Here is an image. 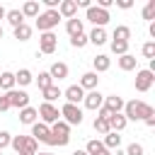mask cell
Here are the masks:
<instances>
[{"instance_id": "obj_11", "label": "cell", "mask_w": 155, "mask_h": 155, "mask_svg": "<svg viewBox=\"0 0 155 155\" xmlns=\"http://www.w3.org/2000/svg\"><path fill=\"white\" fill-rule=\"evenodd\" d=\"M82 104H85V109H92V111H97V109L104 104V94H102L99 90H92V92H87V94H85Z\"/></svg>"}, {"instance_id": "obj_25", "label": "cell", "mask_w": 155, "mask_h": 155, "mask_svg": "<svg viewBox=\"0 0 155 155\" xmlns=\"http://www.w3.org/2000/svg\"><path fill=\"white\" fill-rule=\"evenodd\" d=\"M65 31H68L70 36H78V34H82V19H78V17H73V19H65Z\"/></svg>"}, {"instance_id": "obj_6", "label": "cell", "mask_w": 155, "mask_h": 155, "mask_svg": "<svg viewBox=\"0 0 155 155\" xmlns=\"http://www.w3.org/2000/svg\"><path fill=\"white\" fill-rule=\"evenodd\" d=\"M39 116H41V124H56V121H61V111H58V107H53V104H48V102H44L39 109Z\"/></svg>"}, {"instance_id": "obj_18", "label": "cell", "mask_w": 155, "mask_h": 155, "mask_svg": "<svg viewBox=\"0 0 155 155\" xmlns=\"http://www.w3.org/2000/svg\"><path fill=\"white\" fill-rule=\"evenodd\" d=\"M97 82H99V78H97V73L94 70H90V73H85L82 78H80V87L82 90H97Z\"/></svg>"}, {"instance_id": "obj_46", "label": "cell", "mask_w": 155, "mask_h": 155, "mask_svg": "<svg viewBox=\"0 0 155 155\" xmlns=\"http://www.w3.org/2000/svg\"><path fill=\"white\" fill-rule=\"evenodd\" d=\"M143 121H145V126H150V128H153V126H155V114H153V116H148V119H143Z\"/></svg>"}, {"instance_id": "obj_50", "label": "cell", "mask_w": 155, "mask_h": 155, "mask_svg": "<svg viewBox=\"0 0 155 155\" xmlns=\"http://www.w3.org/2000/svg\"><path fill=\"white\" fill-rule=\"evenodd\" d=\"M39 155H53V153H39Z\"/></svg>"}, {"instance_id": "obj_52", "label": "cell", "mask_w": 155, "mask_h": 155, "mask_svg": "<svg viewBox=\"0 0 155 155\" xmlns=\"http://www.w3.org/2000/svg\"><path fill=\"white\" fill-rule=\"evenodd\" d=\"M0 155H2V150H0Z\"/></svg>"}, {"instance_id": "obj_44", "label": "cell", "mask_w": 155, "mask_h": 155, "mask_svg": "<svg viewBox=\"0 0 155 155\" xmlns=\"http://www.w3.org/2000/svg\"><path fill=\"white\" fill-rule=\"evenodd\" d=\"M97 111H99V119H107V121H109V116H111V111H109L107 107H99Z\"/></svg>"}, {"instance_id": "obj_1", "label": "cell", "mask_w": 155, "mask_h": 155, "mask_svg": "<svg viewBox=\"0 0 155 155\" xmlns=\"http://www.w3.org/2000/svg\"><path fill=\"white\" fill-rule=\"evenodd\" d=\"M124 116H126V121H143V119H148V116H153L155 114V109L150 107V104H145V102H140V99H131V102H124Z\"/></svg>"}, {"instance_id": "obj_35", "label": "cell", "mask_w": 155, "mask_h": 155, "mask_svg": "<svg viewBox=\"0 0 155 155\" xmlns=\"http://www.w3.org/2000/svg\"><path fill=\"white\" fill-rule=\"evenodd\" d=\"M85 44H90V41H87V36H85V31H82V34H78V36H70V46H73V48H82Z\"/></svg>"}, {"instance_id": "obj_30", "label": "cell", "mask_w": 155, "mask_h": 155, "mask_svg": "<svg viewBox=\"0 0 155 155\" xmlns=\"http://www.w3.org/2000/svg\"><path fill=\"white\" fill-rule=\"evenodd\" d=\"M111 36H114L111 41H128V39H131V29H128L126 24H119V27L114 29V34H111Z\"/></svg>"}, {"instance_id": "obj_4", "label": "cell", "mask_w": 155, "mask_h": 155, "mask_svg": "<svg viewBox=\"0 0 155 155\" xmlns=\"http://www.w3.org/2000/svg\"><path fill=\"white\" fill-rule=\"evenodd\" d=\"M58 111H61V116H63L61 121H65L68 126H80V124H82V109H80L78 104H68V102H65Z\"/></svg>"}, {"instance_id": "obj_40", "label": "cell", "mask_w": 155, "mask_h": 155, "mask_svg": "<svg viewBox=\"0 0 155 155\" xmlns=\"http://www.w3.org/2000/svg\"><path fill=\"white\" fill-rule=\"evenodd\" d=\"M10 140H12V136H10L7 131H0V150H2V148H7V145H10Z\"/></svg>"}, {"instance_id": "obj_33", "label": "cell", "mask_w": 155, "mask_h": 155, "mask_svg": "<svg viewBox=\"0 0 155 155\" xmlns=\"http://www.w3.org/2000/svg\"><path fill=\"white\" fill-rule=\"evenodd\" d=\"M36 85H39V90H46V87H51V85H53V80H51L48 70H46V73H39V78H36Z\"/></svg>"}, {"instance_id": "obj_34", "label": "cell", "mask_w": 155, "mask_h": 155, "mask_svg": "<svg viewBox=\"0 0 155 155\" xmlns=\"http://www.w3.org/2000/svg\"><path fill=\"white\" fill-rule=\"evenodd\" d=\"M111 51H114L116 56L128 53V41H111Z\"/></svg>"}, {"instance_id": "obj_39", "label": "cell", "mask_w": 155, "mask_h": 155, "mask_svg": "<svg viewBox=\"0 0 155 155\" xmlns=\"http://www.w3.org/2000/svg\"><path fill=\"white\" fill-rule=\"evenodd\" d=\"M145 150H143V145L140 143H131L128 148H126V155H143Z\"/></svg>"}, {"instance_id": "obj_17", "label": "cell", "mask_w": 155, "mask_h": 155, "mask_svg": "<svg viewBox=\"0 0 155 155\" xmlns=\"http://www.w3.org/2000/svg\"><path fill=\"white\" fill-rule=\"evenodd\" d=\"M48 75H51V80H63V78H68V65L61 63V61H56L48 68Z\"/></svg>"}, {"instance_id": "obj_13", "label": "cell", "mask_w": 155, "mask_h": 155, "mask_svg": "<svg viewBox=\"0 0 155 155\" xmlns=\"http://www.w3.org/2000/svg\"><path fill=\"white\" fill-rule=\"evenodd\" d=\"M58 15H61V19H73V17L78 15L75 0H61V2H58Z\"/></svg>"}, {"instance_id": "obj_26", "label": "cell", "mask_w": 155, "mask_h": 155, "mask_svg": "<svg viewBox=\"0 0 155 155\" xmlns=\"http://www.w3.org/2000/svg\"><path fill=\"white\" fill-rule=\"evenodd\" d=\"M92 65H94V73H104V70H109V65H111V61H109V56H104V53H99V56H94V61H92Z\"/></svg>"}, {"instance_id": "obj_10", "label": "cell", "mask_w": 155, "mask_h": 155, "mask_svg": "<svg viewBox=\"0 0 155 155\" xmlns=\"http://www.w3.org/2000/svg\"><path fill=\"white\" fill-rule=\"evenodd\" d=\"M7 94V99H10V109L15 107V109H24V107H29V94L24 92V90H10V92H5Z\"/></svg>"}, {"instance_id": "obj_36", "label": "cell", "mask_w": 155, "mask_h": 155, "mask_svg": "<svg viewBox=\"0 0 155 155\" xmlns=\"http://www.w3.org/2000/svg\"><path fill=\"white\" fill-rule=\"evenodd\" d=\"M143 56L145 58H150V61H155V41H148V44H143Z\"/></svg>"}, {"instance_id": "obj_23", "label": "cell", "mask_w": 155, "mask_h": 155, "mask_svg": "<svg viewBox=\"0 0 155 155\" xmlns=\"http://www.w3.org/2000/svg\"><path fill=\"white\" fill-rule=\"evenodd\" d=\"M102 145L107 148V150H119V145H121V136L119 133H114V131H109V133H104V140H102Z\"/></svg>"}, {"instance_id": "obj_9", "label": "cell", "mask_w": 155, "mask_h": 155, "mask_svg": "<svg viewBox=\"0 0 155 155\" xmlns=\"http://www.w3.org/2000/svg\"><path fill=\"white\" fill-rule=\"evenodd\" d=\"M58 46V36L53 31H44L39 36V53H53Z\"/></svg>"}, {"instance_id": "obj_14", "label": "cell", "mask_w": 155, "mask_h": 155, "mask_svg": "<svg viewBox=\"0 0 155 155\" xmlns=\"http://www.w3.org/2000/svg\"><path fill=\"white\" fill-rule=\"evenodd\" d=\"M48 136H51V126H46V124H41V121H36V124H31V138L39 143H46L48 140Z\"/></svg>"}, {"instance_id": "obj_8", "label": "cell", "mask_w": 155, "mask_h": 155, "mask_svg": "<svg viewBox=\"0 0 155 155\" xmlns=\"http://www.w3.org/2000/svg\"><path fill=\"white\" fill-rule=\"evenodd\" d=\"M153 82H155V73H150L148 68H143V70L136 73V90L138 92H148L153 87Z\"/></svg>"}, {"instance_id": "obj_49", "label": "cell", "mask_w": 155, "mask_h": 155, "mask_svg": "<svg viewBox=\"0 0 155 155\" xmlns=\"http://www.w3.org/2000/svg\"><path fill=\"white\" fill-rule=\"evenodd\" d=\"M17 155H34V153H17Z\"/></svg>"}, {"instance_id": "obj_12", "label": "cell", "mask_w": 155, "mask_h": 155, "mask_svg": "<svg viewBox=\"0 0 155 155\" xmlns=\"http://www.w3.org/2000/svg\"><path fill=\"white\" fill-rule=\"evenodd\" d=\"M63 97H65L68 104H80V102L85 99V90H82L80 85H70V87H65Z\"/></svg>"}, {"instance_id": "obj_43", "label": "cell", "mask_w": 155, "mask_h": 155, "mask_svg": "<svg viewBox=\"0 0 155 155\" xmlns=\"http://www.w3.org/2000/svg\"><path fill=\"white\" fill-rule=\"evenodd\" d=\"M114 5V0H97V7H102V10H109Z\"/></svg>"}, {"instance_id": "obj_2", "label": "cell", "mask_w": 155, "mask_h": 155, "mask_svg": "<svg viewBox=\"0 0 155 155\" xmlns=\"http://www.w3.org/2000/svg\"><path fill=\"white\" fill-rule=\"evenodd\" d=\"M68 140H70V126L65 121L51 124V136H48L46 145H68Z\"/></svg>"}, {"instance_id": "obj_19", "label": "cell", "mask_w": 155, "mask_h": 155, "mask_svg": "<svg viewBox=\"0 0 155 155\" xmlns=\"http://www.w3.org/2000/svg\"><path fill=\"white\" fill-rule=\"evenodd\" d=\"M126 116L124 114H111L109 116V131H114V133H121L124 128H126Z\"/></svg>"}, {"instance_id": "obj_24", "label": "cell", "mask_w": 155, "mask_h": 155, "mask_svg": "<svg viewBox=\"0 0 155 155\" xmlns=\"http://www.w3.org/2000/svg\"><path fill=\"white\" fill-rule=\"evenodd\" d=\"M41 94H44V99H46L48 104H53V102H56L58 97H63V92H61V87H58L56 82H53L51 87H46V90H41Z\"/></svg>"}, {"instance_id": "obj_20", "label": "cell", "mask_w": 155, "mask_h": 155, "mask_svg": "<svg viewBox=\"0 0 155 155\" xmlns=\"http://www.w3.org/2000/svg\"><path fill=\"white\" fill-rule=\"evenodd\" d=\"M31 82H34V75H31V70L22 68V70H17V73H15V85H19V87H27V85H31Z\"/></svg>"}, {"instance_id": "obj_32", "label": "cell", "mask_w": 155, "mask_h": 155, "mask_svg": "<svg viewBox=\"0 0 155 155\" xmlns=\"http://www.w3.org/2000/svg\"><path fill=\"white\" fill-rule=\"evenodd\" d=\"M29 36H31V27H29V24H19V27L15 29V39H19V41H29Z\"/></svg>"}, {"instance_id": "obj_5", "label": "cell", "mask_w": 155, "mask_h": 155, "mask_svg": "<svg viewBox=\"0 0 155 155\" xmlns=\"http://www.w3.org/2000/svg\"><path fill=\"white\" fill-rule=\"evenodd\" d=\"M10 145H12L17 153H34V155H36V150H39V143H36L31 136H12Z\"/></svg>"}, {"instance_id": "obj_37", "label": "cell", "mask_w": 155, "mask_h": 155, "mask_svg": "<svg viewBox=\"0 0 155 155\" xmlns=\"http://www.w3.org/2000/svg\"><path fill=\"white\" fill-rule=\"evenodd\" d=\"M92 126H94V131H99V133H109V121H107V119H99V116H97Z\"/></svg>"}, {"instance_id": "obj_27", "label": "cell", "mask_w": 155, "mask_h": 155, "mask_svg": "<svg viewBox=\"0 0 155 155\" xmlns=\"http://www.w3.org/2000/svg\"><path fill=\"white\" fill-rule=\"evenodd\" d=\"M136 65H138V58H136V56H131V53L119 56V68H121V70H133Z\"/></svg>"}, {"instance_id": "obj_38", "label": "cell", "mask_w": 155, "mask_h": 155, "mask_svg": "<svg viewBox=\"0 0 155 155\" xmlns=\"http://www.w3.org/2000/svg\"><path fill=\"white\" fill-rule=\"evenodd\" d=\"M155 17V0H148V5L143 7V19H153Z\"/></svg>"}, {"instance_id": "obj_16", "label": "cell", "mask_w": 155, "mask_h": 155, "mask_svg": "<svg viewBox=\"0 0 155 155\" xmlns=\"http://www.w3.org/2000/svg\"><path fill=\"white\" fill-rule=\"evenodd\" d=\"M85 153H87V155H111V150H107V148L102 145V140H97V138L87 140V148H85Z\"/></svg>"}, {"instance_id": "obj_51", "label": "cell", "mask_w": 155, "mask_h": 155, "mask_svg": "<svg viewBox=\"0 0 155 155\" xmlns=\"http://www.w3.org/2000/svg\"><path fill=\"white\" fill-rule=\"evenodd\" d=\"M0 39H2V27H0Z\"/></svg>"}, {"instance_id": "obj_31", "label": "cell", "mask_w": 155, "mask_h": 155, "mask_svg": "<svg viewBox=\"0 0 155 155\" xmlns=\"http://www.w3.org/2000/svg\"><path fill=\"white\" fill-rule=\"evenodd\" d=\"M0 87L5 92L15 90V73H0Z\"/></svg>"}, {"instance_id": "obj_3", "label": "cell", "mask_w": 155, "mask_h": 155, "mask_svg": "<svg viewBox=\"0 0 155 155\" xmlns=\"http://www.w3.org/2000/svg\"><path fill=\"white\" fill-rule=\"evenodd\" d=\"M58 22H61V15H58V10H44V12H39V17H36V29L44 34V31H53V27H58Z\"/></svg>"}, {"instance_id": "obj_21", "label": "cell", "mask_w": 155, "mask_h": 155, "mask_svg": "<svg viewBox=\"0 0 155 155\" xmlns=\"http://www.w3.org/2000/svg\"><path fill=\"white\" fill-rule=\"evenodd\" d=\"M36 116H39V111H36L34 107H24V109H19V121L27 124V126L36 124Z\"/></svg>"}, {"instance_id": "obj_29", "label": "cell", "mask_w": 155, "mask_h": 155, "mask_svg": "<svg viewBox=\"0 0 155 155\" xmlns=\"http://www.w3.org/2000/svg\"><path fill=\"white\" fill-rule=\"evenodd\" d=\"M5 19H7V22H10L12 27H15V29H17L19 24H24V15H22L19 10H7V15H5Z\"/></svg>"}, {"instance_id": "obj_28", "label": "cell", "mask_w": 155, "mask_h": 155, "mask_svg": "<svg viewBox=\"0 0 155 155\" xmlns=\"http://www.w3.org/2000/svg\"><path fill=\"white\" fill-rule=\"evenodd\" d=\"M19 12H22L24 17H39V2H36V0H27Z\"/></svg>"}, {"instance_id": "obj_42", "label": "cell", "mask_w": 155, "mask_h": 155, "mask_svg": "<svg viewBox=\"0 0 155 155\" xmlns=\"http://www.w3.org/2000/svg\"><path fill=\"white\" fill-rule=\"evenodd\" d=\"M116 7H121V10H128V7H133V0H116Z\"/></svg>"}, {"instance_id": "obj_22", "label": "cell", "mask_w": 155, "mask_h": 155, "mask_svg": "<svg viewBox=\"0 0 155 155\" xmlns=\"http://www.w3.org/2000/svg\"><path fill=\"white\" fill-rule=\"evenodd\" d=\"M87 41H90V44H94V46H102V44H107V31H104L102 27H94V29L90 31Z\"/></svg>"}, {"instance_id": "obj_48", "label": "cell", "mask_w": 155, "mask_h": 155, "mask_svg": "<svg viewBox=\"0 0 155 155\" xmlns=\"http://www.w3.org/2000/svg\"><path fill=\"white\" fill-rule=\"evenodd\" d=\"M73 155H87V153H85V150H75Z\"/></svg>"}, {"instance_id": "obj_47", "label": "cell", "mask_w": 155, "mask_h": 155, "mask_svg": "<svg viewBox=\"0 0 155 155\" xmlns=\"http://www.w3.org/2000/svg\"><path fill=\"white\" fill-rule=\"evenodd\" d=\"M5 15H7V10H5L2 5H0V19H5Z\"/></svg>"}, {"instance_id": "obj_45", "label": "cell", "mask_w": 155, "mask_h": 155, "mask_svg": "<svg viewBox=\"0 0 155 155\" xmlns=\"http://www.w3.org/2000/svg\"><path fill=\"white\" fill-rule=\"evenodd\" d=\"M46 10H58V0H44Z\"/></svg>"}, {"instance_id": "obj_7", "label": "cell", "mask_w": 155, "mask_h": 155, "mask_svg": "<svg viewBox=\"0 0 155 155\" xmlns=\"http://www.w3.org/2000/svg\"><path fill=\"white\" fill-rule=\"evenodd\" d=\"M87 19H90L94 27H102V29H104V24H107L111 17H109V10H102V7L92 5V7H87Z\"/></svg>"}, {"instance_id": "obj_41", "label": "cell", "mask_w": 155, "mask_h": 155, "mask_svg": "<svg viewBox=\"0 0 155 155\" xmlns=\"http://www.w3.org/2000/svg\"><path fill=\"white\" fill-rule=\"evenodd\" d=\"M10 109V99H7V94H0V111H7Z\"/></svg>"}, {"instance_id": "obj_15", "label": "cell", "mask_w": 155, "mask_h": 155, "mask_svg": "<svg viewBox=\"0 0 155 155\" xmlns=\"http://www.w3.org/2000/svg\"><path fill=\"white\" fill-rule=\"evenodd\" d=\"M102 107H107L111 114H121V109H124V99L119 97V94H109V97H104V104Z\"/></svg>"}]
</instances>
